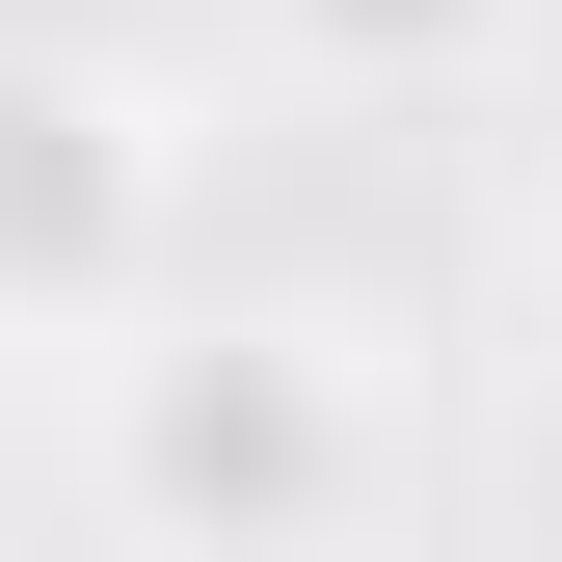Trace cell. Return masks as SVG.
<instances>
[{
    "label": "cell",
    "instance_id": "obj_1",
    "mask_svg": "<svg viewBox=\"0 0 562 562\" xmlns=\"http://www.w3.org/2000/svg\"><path fill=\"white\" fill-rule=\"evenodd\" d=\"M348 81H456V54H509V0H295Z\"/></svg>",
    "mask_w": 562,
    "mask_h": 562
}]
</instances>
